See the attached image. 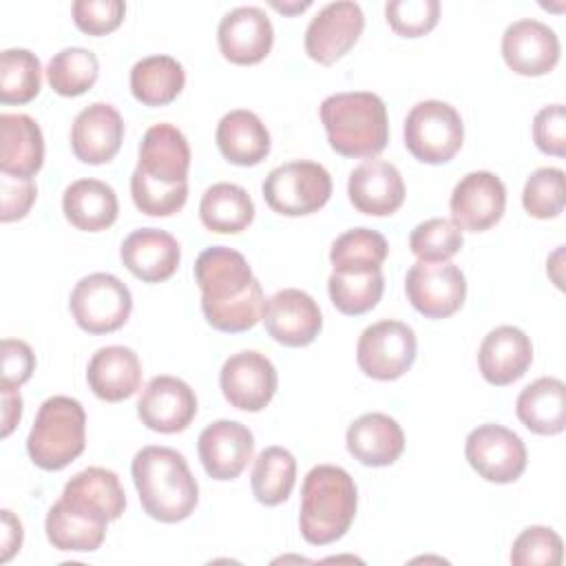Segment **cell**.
Returning a JSON list of instances; mask_svg holds the SVG:
<instances>
[{
  "mask_svg": "<svg viewBox=\"0 0 566 566\" xmlns=\"http://www.w3.org/2000/svg\"><path fill=\"white\" fill-rule=\"evenodd\" d=\"M142 509L148 517L175 524L195 511L199 486L186 458L170 447H144L130 464Z\"/></svg>",
  "mask_w": 566,
  "mask_h": 566,
  "instance_id": "1",
  "label": "cell"
},
{
  "mask_svg": "<svg viewBox=\"0 0 566 566\" xmlns=\"http://www.w3.org/2000/svg\"><path fill=\"white\" fill-rule=\"evenodd\" d=\"M356 484L334 464H316L303 480L298 528L307 544L325 546L340 539L356 515Z\"/></svg>",
  "mask_w": 566,
  "mask_h": 566,
  "instance_id": "2",
  "label": "cell"
},
{
  "mask_svg": "<svg viewBox=\"0 0 566 566\" xmlns=\"http://www.w3.org/2000/svg\"><path fill=\"white\" fill-rule=\"evenodd\" d=\"M329 146L343 157H376L389 139L385 102L369 91L334 93L321 104Z\"/></svg>",
  "mask_w": 566,
  "mask_h": 566,
  "instance_id": "3",
  "label": "cell"
},
{
  "mask_svg": "<svg viewBox=\"0 0 566 566\" xmlns=\"http://www.w3.org/2000/svg\"><path fill=\"white\" fill-rule=\"evenodd\" d=\"M86 447L84 407L69 396L46 398L27 438V453L44 471L69 467Z\"/></svg>",
  "mask_w": 566,
  "mask_h": 566,
  "instance_id": "4",
  "label": "cell"
},
{
  "mask_svg": "<svg viewBox=\"0 0 566 566\" xmlns=\"http://www.w3.org/2000/svg\"><path fill=\"white\" fill-rule=\"evenodd\" d=\"M405 146L422 164H447L462 148L464 124L460 113L440 99L411 106L405 119Z\"/></svg>",
  "mask_w": 566,
  "mask_h": 566,
  "instance_id": "5",
  "label": "cell"
},
{
  "mask_svg": "<svg viewBox=\"0 0 566 566\" xmlns=\"http://www.w3.org/2000/svg\"><path fill=\"white\" fill-rule=\"evenodd\" d=\"M261 190L265 203L274 212L285 217H303L327 203L332 195V177L316 161L294 159L270 170Z\"/></svg>",
  "mask_w": 566,
  "mask_h": 566,
  "instance_id": "6",
  "label": "cell"
},
{
  "mask_svg": "<svg viewBox=\"0 0 566 566\" xmlns=\"http://www.w3.org/2000/svg\"><path fill=\"white\" fill-rule=\"evenodd\" d=\"M69 310L80 329L88 334H111L128 321L133 296L117 276L95 272L75 283Z\"/></svg>",
  "mask_w": 566,
  "mask_h": 566,
  "instance_id": "7",
  "label": "cell"
},
{
  "mask_svg": "<svg viewBox=\"0 0 566 566\" xmlns=\"http://www.w3.org/2000/svg\"><path fill=\"white\" fill-rule=\"evenodd\" d=\"M356 360L365 376L396 380L416 360V334L402 321H378L358 336Z\"/></svg>",
  "mask_w": 566,
  "mask_h": 566,
  "instance_id": "8",
  "label": "cell"
},
{
  "mask_svg": "<svg viewBox=\"0 0 566 566\" xmlns=\"http://www.w3.org/2000/svg\"><path fill=\"white\" fill-rule=\"evenodd\" d=\"M464 455L480 478L495 484L515 482L526 469L522 438L495 422L475 427L464 442Z\"/></svg>",
  "mask_w": 566,
  "mask_h": 566,
  "instance_id": "9",
  "label": "cell"
},
{
  "mask_svg": "<svg viewBox=\"0 0 566 566\" xmlns=\"http://www.w3.org/2000/svg\"><path fill=\"white\" fill-rule=\"evenodd\" d=\"M405 292L413 310L422 316L447 318L462 307L467 298V279L462 270L449 261H418L407 272Z\"/></svg>",
  "mask_w": 566,
  "mask_h": 566,
  "instance_id": "10",
  "label": "cell"
},
{
  "mask_svg": "<svg viewBox=\"0 0 566 566\" xmlns=\"http://www.w3.org/2000/svg\"><path fill=\"white\" fill-rule=\"evenodd\" d=\"M365 15L358 2L338 0L325 4L305 29V53L318 64H334L360 38Z\"/></svg>",
  "mask_w": 566,
  "mask_h": 566,
  "instance_id": "11",
  "label": "cell"
},
{
  "mask_svg": "<svg viewBox=\"0 0 566 566\" xmlns=\"http://www.w3.org/2000/svg\"><path fill=\"white\" fill-rule=\"evenodd\" d=\"M223 398L243 411H261L276 394V369L272 360L254 349L232 354L219 374Z\"/></svg>",
  "mask_w": 566,
  "mask_h": 566,
  "instance_id": "12",
  "label": "cell"
},
{
  "mask_svg": "<svg viewBox=\"0 0 566 566\" xmlns=\"http://www.w3.org/2000/svg\"><path fill=\"white\" fill-rule=\"evenodd\" d=\"M451 221L460 230L484 232L495 226L506 208V188L502 179L489 170L464 175L449 199Z\"/></svg>",
  "mask_w": 566,
  "mask_h": 566,
  "instance_id": "13",
  "label": "cell"
},
{
  "mask_svg": "<svg viewBox=\"0 0 566 566\" xmlns=\"http://www.w3.org/2000/svg\"><path fill=\"white\" fill-rule=\"evenodd\" d=\"M261 321L265 332L285 347L310 345L323 327L318 303L296 287L279 290L265 298Z\"/></svg>",
  "mask_w": 566,
  "mask_h": 566,
  "instance_id": "14",
  "label": "cell"
},
{
  "mask_svg": "<svg viewBox=\"0 0 566 566\" xmlns=\"http://www.w3.org/2000/svg\"><path fill=\"white\" fill-rule=\"evenodd\" d=\"M502 57L506 66L517 75H546L559 62V38L548 24L539 20H515L504 29Z\"/></svg>",
  "mask_w": 566,
  "mask_h": 566,
  "instance_id": "15",
  "label": "cell"
},
{
  "mask_svg": "<svg viewBox=\"0 0 566 566\" xmlns=\"http://www.w3.org/2000/svg\"><path fill=\"white\" fill-rule=\"evenodd\" d=\"M137 416L150 431L179 433L197 416V396L181 378L161 374L142 389Z\"/></svg>",
  "mask_w": 566,
  "mask_h": 566,
  "instance_id": "16",
  "label": "cell"
},
{
  "mask_svg": "<svg viewBox=\"0 0 566 566\" xmlns=\"http://www.w3.org/2000/svg\"><path fill=\"white\" fill-rule=\"evenodd\" d=\"M199 460L212 480H234L254 453L252 431L237 420H217L199 433Z\"/></svg>",
  "mask_w": 566,
  "mask_h": 566,
  "instance_id": "17",
  "label": "cell"
},
{
  "mask_svg": "<svg viewBox=\"0 0 566 566\" xmlns=\"http://www.w3.org/2000/svg\"><path fill=\"white\" fill-rule=\"evenodd\" d=\"M60 502L88 520L108 524L124 513L126 493L117 473L104 467H88L64 484Z\"/></svg>",
  "mask_w": 566,
  "mask_h": 566,
  "instance_id": "18",
  "label": "cell"
},
{
  "mask_svg": "<svg viewBox=\"0 0 566 566\" xmlns=\"http://www.w3.org/2000/svg\"><path fill=\"white\" fill-rule=\"evenodd\" d=\"M217 42L221 55L232 64L261 62L274 42V29L270 18L259 7H237L228 11L217 29Z\"/></svg>",
  "mask_w": 566,
  "mask_h": 566,
  "instance_id": "19",
  "label": "cell"
},
{
  "mask_svg": "<svg viewBox=\"0 0 566 566\" xmlns=\"http://www.w3.org/2000/svg\"><path fill=\"white\" fill-rule=\"evenodd\" d=\"M124 139V122L113 104L95 102L77 113L71 126L73 155L91 166L111 161Z\"/></svg>",
  "mask_w": 566,
  "mask_h": 566,
  "instance_id": "20",
  "label": "cell"
},
{
  "mask_svg": "<svg viewBox=\"0 0 566 566\" xmlns=\"http://www.w3.org/2000/svg\"><path fill=\"white\" fill-rule=\"evenodd\" d=\"M190 148L184 133L172 124H155L139 144L137 168L146 179L161 186L188 184Z\"/></svg>",
  "mask_w": 566,
  "mask_h": 566,
  "instance_id": "21",
  "label": "cell"
},
{
  "mask_svg": "<svg viewBox=\"0 0 566 566\" xmlns=\"http://www.w3.org/2000/svg\"><path fill=\"white\" fill-rule=\"evenodd\" d=\"M347 195L358 212L387 217L402 206L405 181L394 164L371 157L349 172Z\"/></svg>",
  "mask_w": 566,
  "mask_h": 566,
  "instance_id": "22",
  "label": "cell"
},
{
  "mask_svg": "<svg viewBox=\"0 0 566 566\" xmlns=\"http://www.w3.org/2000/svg\"><path fill=\"white\" fill-rule=\"evenodd\" d=\"M119 256L133 276L144 283H159L177 272L181 248L166 230L139 228L124 239Z\"/></svg>",
  "mask_w": 566,
  "mask_h": 566,
  "instance_id": "23",
  "label": "cell"
},
{
  "mask_svg": "<svg viewBox=\"0 0 566 566\" xmlns=\"http://www.w3.org/2000/svg\"><path fill=\"white\" fill-rule=\"evenodd\" d=\"M195 281L201 290V301L221 303L245 294L256 279L241 252L212 245L197 256Z\"/></svg>",
  "mask_w": 566,
  "mask_h": 566,
  "instance_id": "24",
  "label": "cell"
},
{
  "mask_svg": "<svg viewBox=\"0 0 566 566\" xmlns=\"http://www.w3.org/2000/svg\"><path fill=\"white\" fill-rule=\"evenodd\" d=\"M533 363L531 338L513 325H500L491 329L480 349L478 367L489 385L504 387L520 380Z\"/></svg>",
  "mask_w": 566,
  "mask_h": 566,
  "instance_id": "25",
  "label": "cell"
},
{
  "mask_svg": "<svg viewBox=\"0 0 566 566\" xmlns=\"http://www.w3.org/2000/svg\"><path fill=\"white\" fill-rule=\"evenodd\" d=\"M347 451L365 467H389L405 451V433L400 424L380 411L356 418L345 436Z\"/></svg>",
  "mask_w": 566,
  "mask_h": 566,
  "instance_id": "26",
  "label": "cell"
},
{
  "mask_svg": "<svg viewBox=\"0 0 566 566\" xmlns=\"http://www.w3.org/2000/svg\"><path fill=\"white\" fill-rule=\"evenodd\" d=\"M44 161L42 130L24 113L0 115V172L33 179Z\"/></svg>",
  "mask_w": 566,
  "mask_h": 566,
  "instance_id": "27",
  "label": "cell"
},
{
  "mask_svg": "<svg viewBox=\"0 0 566 566\" xmlns=\"http://www.w3.org/2000/svg\"><path fill=\"white\" fill-rule=\"evenodd\" d=\"M91 391L106 402L130 398L142 385V363L130 347L108 345L99 347L86 369Z\"/></svg>",
  "mask_w": 566,
  "mask_h": 566,
  "instance_id": "28",
  "label": "cell"
},
{
  "mask_svg": "<svg viewBox=\"0 0 566 566\" xmlns=\"http://www.w3.org/2000/svg\"><path fill=\"white\" fill-rule=\"evenodd\" d=\"M219 153L237 166H256L270 153V133L252 111L237 108L226 113L214 133Z\"/></svg>",
  "mask_w": 566,
  "mask_h": 566,
  "instance_id": "29",
  "label": "cell"
},
{
  "mask_svg": "<svg viewBox=\"0 0 566 566\" xmlns=\"http://www.w3.org/2000/svg\"><path fill=\"white\" fill-rule=\"evenodd\" d=\"M515 413L537 436L562 433L566 427V385L553 376L533 380L520 391Z\"/></svg>",
  "mask_w": 566,
  "mask_h": 566,
  "instance_id": "30",
  "label": "cell"
},
{
  "mask_svg": "<svg viewBox=\"0 0 566 566\" xmlns=\"http://www.w3.org/2000/svg\"><path fill=\"white\" fill-rule=\"evenodd\" d=\"M62 210L71 226L99 232L115 223L119 203L115 190L99 179H77L62 195Z\"/></svg>",
  "mask_w": 566,
  "mask_h": 566,
  "instance_id": "31",
  "label": "cell"
},
{
  "mask_svg": "<svg viewBox=\"0 0 566 566\" xmlns=\"http://www.w3.org/2000/svg\"><path fill=\"white\" fill-rule=\"evenodd\" d=\"M201 223L219 234H237L254 219V203L245 188L228 181L212 184L199 203Z\"/></svg>",
  "mask_w": 566,
  "mask_h": 566,
  "instance_id": "32",
  "label": "cell"
},
{
  "mask_svg": "<svg viewBox=\"0 0 566 566\" xmlns=\"http://www.w3.org/2000/svg\"><path fill=\"white\" fill-rule=\"evenodd\" d=\"M184 66L170 55H148L130 69V91L144 106H166L184 88Z\"/></svg>",
  "mask_w": 566,
  "mask_h": 566,
  "instance_id": "33",
  "label": "cell"
},
{
  "mask_svg": "<svg viewBox=\"0 0 566 566\" xmlns=\"http://www.w3.org/2000/svg\"><path fill=\"white\" fill-rule=\"evenodd\" d=\"M389 254L385 237L369 228H352L336 237L329 261L338 274H367L380 270Z\"/></svg>",
  "mask_w": 566,
  "mask_h": 566,
  "instance_id": "34",
  "label": "cell"
},
{
  "mask_svg": "<svg viewBox=\"0 0 566 566\" xmlns=\"http://www.w3.org/2000/svg\"><path fill=\"white\" fill-rule=\"evenodd\" d=\"M106 526L108 524L88 520L66 509L60 500L49 509L44 520L46 539L53 544V548L73 551V553L97 551L106 537Z\"/></svg>",
  "mask_w": 566,
  "mask_h": 566,
  "instance_id": "35",
  "label": "cell"
},
{
  "mask_svg": "<svg viewBox=\"0 0 566 566\" xmlns=\"http://www.w3.org/2000/svg\"><path fill=\"white\" fill-rule=\"evenodd\" d=\"M296 482V460L283 447H265L252 467V493L265 506L283 504Z\"/></svg>",
  "mask_w": 566,
  "mask_h": 566,
  "instance_id": "36",
  "label": "cell"
},
{
  "mask_svg": "<svg viewBox=\"0 0 566 566\" xmlns=\"http://www.w3.org/2000/svg\"><path fill=\"white\" fill-rule=\"evenodd\" d=\"M99 73L97 55L82 46H69L57 51L46 66V80L57 95L77 97L86 93Z\"/></svg>",
  "mask_w": 566,
  "mask_h": 566,
  "instance_id": "37",
  "label": "cell"
},
{
  "mask_svg": "<svg viewBox=\"0 0 566 566\" xmlns=\"http://www.w3.org/2000/svg\"><path fill=\"white\" fill-rule=\"evenodd\" d=\"M42 86V69L29 49H4L0 55V102L27 104Z\"/></svg>",
  "mask_w": 566,
  "mask_h": 566,
  "instance_id": "38",
  "label": "cell"
},
{
  "mask_svg": "<svg viewBox=\"0 0 566 566\" xmlns=\"http://www.w3.org/2000/svg\"><path fill=\"white\" fill-rule=\"evenodd\" d=\"M385 290L382 272L367 274H338L332 272L327 281V292L334 307L347 316H358L378 305Z\"/></svg>",
  "mask_w": 566,
  "mask_h": 566,
  "instance_id": "39",
  "label": "cell"
},
{
  "mask_svg": "<svg viewBox=\"0 0 566 566\" xmlns=\"http://www.w3.org/2000/svg\"><path fill=\"white\" fill-rule=\"evenodd\" d=\"M263 303H265V298H263L261 283L254 281L252 287L237 298L221 301V303L201 301V312H203L208 325H212L214 329L237 334V332L252 329L261 321Z\"/></svg>",
  "mask_w": 566,
  "mask_h": 566,
  "instance_id": "40",
  "label": "cell"
},
{
  "mask_svg": "<svg viewBox=\"0 0 566 566\" xmlns=\"http://www.w3.org/2000/svg\"><path fill=\"white\" fill-rule=\"evenodd\" d=\"M462 230L442 217L418 223L409 234V248L424 263H444L455 256L462 248Z\"/></svg>",
  "mask_w": 566,
  "mask_h": 566,
  "instance_id": "41",
  "label": "cell"
},
{
  "mask_svg": "<svg viewBox=\"0 0 566 566\" xmlns=\"http://www.w3.org/2000/svg\"><path fill=\"white\" fill-rule=\"evenodd\" d=\"M564 170L537 168L524 184L522 206L535 219H555L564 210Z\"/></svg>",
  "mask_w": 566,
  "mask_h": 566,
  "instance_id": "42",
  "label": "cell"
},
{
  "mask_svg": "<svg viewBox=\"0 0 566 566\" xmlns=\"http://www.w3.org/2000/svg\"><path fill=\"white\" fill-rule=\"evenodd\" d=\"M562 557V537L548 526L524 528L511 548V562L515 566H559Z\"/></svg>",
  "mask_w": 566,
  "mask_h": 566,
  "instance_id": "43",
  "label": "cell"
},
{
  "mask_svg": "<svg viewBox=\"0 0 566 566\" xmlns=\"http://www.w3.org/2000/svg\"><path fill=\"white\" fill-rule=\"evenodd\" d=\"M130 195L139 212L148 217H170L184 208L188 199V184L161 186L146 179L139 170H133Z\"/></svg>",
  "mask_w": 566,
  "mask_h": 566,
  "instance_id": "44",
  "label": "cell"
},
{
  "mask_svg": "<svg viewBox=\"0 0 566 566\" xmlns=\"http://www.w3.org/2000/svg\"><path fill=\"white\" fill-rule=\"evenodd\" d=\"M389 27L402 38L427 35L440 18L438 0H391L385 4Z\"/></svg>",
  "mask_w": 566,
  "mask_h": 566,
  "instance_id": "45",
  "label": "cell"
},
{
  "mask_svg": "<svg viewBox=\"0 0 566 566\" xmlns=\"http://www.w3.org/2000/svg\"><path fill=\"white\" fill-rule=\"evenodd\" d=\"M71 11L80 31L88 35H106L122 24L126 4L122 0H75Z\"/></svg>",
  "mask_w": 566,
  "mask_h": 566,
  "instance_id": "46",
  "label": "cell"
},
{
  "mask_svg": "<svg viewBox=\"0 0 566 566\" xmlns=\"http://www.w3.org/2000/svg\"><path fill=\"white\" fill-rule=\"evenodd\" d=\"M533 139L546 155H566V113L562 104L544 106L533 119Z\"/></svg>",
  "mask_w": 566,
  "mask_h": 566,
  "instance_id": "47",
  "label": "cell"
},
{
  "mask_svg": "<svg viewBox=\"0 0 566 566\" xmlns=\"http://www.w3.org/2000/svg\"><path fill=\"white\" fill-rule=\"evenodd\" d=\"M35 369L33 349L18 338L2 340V380L0 389H18L24 385Z\"/></svg>",
  "mask_w": 566,
  "mask_h": 566,
  "instance_id": "48",
  "label": "cell"
},
{
  "mask_svg": "<svg viewBox=\"0 0 566 566\" xmlns=\"http://www.w3.org/2000/svg\"><path fill=\"white\" fill-rule=\"evenodd\" d=\"M0 192H2V210H0L2 223L22 219L31 210V206L38 197V188H35L33 179H22V177H11V175L0 177Z\"/></svg>",
  "mask_w": 566,
  "mask_h": 566,
  "instance_id": "49",
  "label": "cell"
},
{
  "mask_svg": "<svg viewBox=\"0 0 566 566\" xmlns=\"http://www.w3.org/2000/svg\"><path fill=\"white\" fill-rule=\"evenodd\" d=\"M0 546H2L0 562H9L13 557V553L20 551V546H22V524L7 509L2 511V539H0Z\"/></svg>",
  "mask_w": 566,
  "mask_h": 566,
  "instance_id": "50",
  "label": "cell"
},
{
  "mask_svg": "<svg viewBox=\"0 0 566 566\" xmlns=\"http://www.w3.org/2000/svg\"><path fill=\"white\" fill-rule=\"evenodd\" d=\"M2 394V438H7L22 416V398L18 389H0Z\"/></svg>",
  "mask_w": 566,
  "mask_h": 566,
  "instance_id": "51",
  "label": "cell"
},
{
  "mask_svg": "<svg viewBox=\"0 0 566 566\" xmlns=\"http://www.w3.org/2000/svg\"><path fill=\"white\" fill-rule=\"evenodd\" d=\"M310 4H312L310 0H305V2H296V4H281V2H272V7H274V9H279V11H283V13H296V11L307 9Z\"/></svg>",
  "mask_w": 566,
  "mask_h": 566,
  "instance_id": "52",
  "label": "cell"
}]
</instances>
